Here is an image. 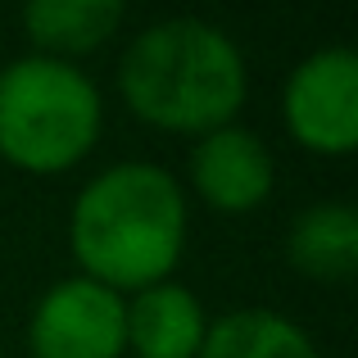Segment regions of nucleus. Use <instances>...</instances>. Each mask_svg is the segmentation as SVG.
I'll return each instance as SVG.
<instances>
[{
  "instance_id": "obj_10",
  "label": "nucleus",
  "mask_w": 358,
  "mask_h": 358,
  "mask_svg": "<svg viewBox=\"0 0 358 358\" xmlns=\"http://www.w3.org/2000/svg\"><path fill=\"white\" fill-rule=\"evenodd\" d=\"M195 358H317L313 341L272 308H241L204 331Z\"/></svg>"
},
{
  "instance_id": "obj_4",
  "label": "nucleus",
  "mask_w": 358,
  "mask_h": 358,
  "mask_svg": "<svg viewBox=\"0 0 358 358\" xmlns=\"http://www.w3.org/2000/svg\"><path fill=\"white\" fill-rule=\"evenodd\" d=\"M27 345L32 358H118L127 350V304L100 281H59L36 304Z\"/></svg>"
},
{
  "instance_id": "obj_5",
  "label": "nucleus",
  "mask_w": 358,
  "mask_h": 358,
  "mask_svg": "<svg viewBox=\"0 0 358 358\" xmlns=\"http://www.w3.org/2000/svg\"><path fill=\"white\" fill-rule=\"evenodd\" d=\"M286 122L313 155H350L358 145V55L317 50L286 82Z\"/></svg>"
},
{
  "instance_id": "obj_7",
  "label": "nucleus",
  "mask_w": 358,
  "mask_h": 358,
  "mask_svg": "<svg viewBox=\"0 0 358 358\" xmlns=\"http://www.w3.org/2000/svg\"><path fill=\"white\" fill-rule=\"evenodd\" d=\"M204 308L177 281H159V286L136 290L127 304V345L141 358H195L204 345Z\"/></svg>"
},
{
  "instance_id": "obj_2",
  "label": "nucleus",
  "mask_w": 358,
  "mask_h": 358,
  "mask_svg": "<svg viewBox=\"0 0 358 358\" xmlns=\"http://www.w3.org/2000/svg\"><path fill=\"white\" fill-rule=\"evenodd\" d=\"M118 87L136 118L204 136L231 127L245 105V59L222 27L204 18H164L127 45Z\"/></svg>"
},
{
  "instance_id": "obj_3",
  "label": "nucleus",
  "mask_w": 358,
  "mask_h": 358,
  "mask_svg": "<svg viewBox=\"0 0 358 358\" xmlns=\"http://www.w3.org/2000/svg\"><path fill=\"white\" fill-rule=\"evenodd\" d=\"M100 136V91L69 59L27 55L0 73V155L27 173H64Z\"/></svg>"
},
{
  "instance_id": "obj_6",
  "label": "nucleus",
  "mask_w": 358,
  "mask_h": 358,
  "mask_svg": "<svg viewBox=\"0 0 358 358\" xmlns=\"http://www.w3.org/2000/svg\"><path fill=\"white\" fill-rule=\"evenodd\" d=\"M191 182L204 195V204H213L222 213L259 209L272 191V155L245 127L204 131L191 155Z\"/></svg>"
},
{
  "instance_id": "obj_1",
  "label": "nucleus",
  "mask_w": 358,
  "mask_h": 358,
  "mask_svg": "<svg viewBox=\"0 0 358 358\" xmlns=\"http://www.w3.org/2000/svg\"><path fill=\"white\" fill-rule=\"evenodd\" d=\"M69 241L87 281L118 290L159 286L186 245V195L159 164H114L73 204Z\"/></svg>"
},
{
  "instance_id": "obj_8",
  "label": "nucleus",
  "mask_w": 358,
  "mask_h": 358,
  "mask_svg": "<svg viewBox=\"0 0 358 358\" xmlns=\"http://www.w3.org/2000/svg\"><path fill=\"white\" fill-rule=\"evenodd\" d=\"M286 254L304 277L345 281L358 272V213L350 204H313L295 218Z\"/></svg>"
},
{
  "instance_id": "obj_9",
  "label": "nucleus",
  "mask_w": 358,
  "mask_h": 358,
  "mask_svg": "<svg viewBox=\"0 0 358 358\" xmlns=\"http://www.w3.org/2000/svg\"><path fill=\"white\" fill-rule=\"evenodd\" d=\"M122 23L118 0H41V5L23 9V27L45 59H64V55H87L100 41L114 36Z\"/></svg>"
}]
</instances>
